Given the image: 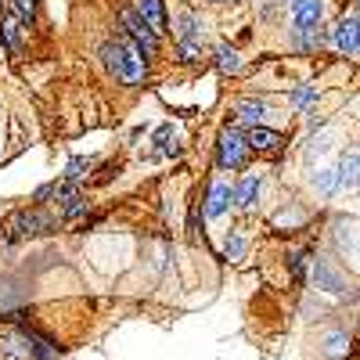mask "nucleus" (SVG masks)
<instances>
[{
	"instance_id": "f257e3e1",
	"label": "nucleus",
	"mask_w": 360,
	"mask_h": 360,
	"mask_svg": "<svg viewBox=\"0 0 360 360\" xmlns=\"http://www.w3.org/2000/svg\"><path fill=\"white\" fill-rule=\"evenodd\" d=\"M101 62L123 86H141L148 79V58H144V51L130 37H123V33H119L115 40L101 44Z\"/></svg>"
},
{
	"instance_id": "f03ea898",
	"label": "nucleus",
	"mask_w": 360,
	"mask_h": 360,
	"mask_svg": "<svg viewBox=\"0 0 360 360\" xmlns=\"http://www.w3.org/2000/svg\"><path fill=\"white\" fill-rule=\"evenodd\" d=\"M119 29H123V37H130L141 51H144V58L152 62V58H159V47H162V37L155 33L152 25H148L141 15H137V8H130V4H119Z\"/></svg>"
},
{
	"instance_id": "7ed1b4c3",
	"label": "nucleus",
	"mask_w": 360,
	"mask_h": 360,
	"mask_svg": "<svg viewBox=\"0 0 360 360\" xmlns=\"http://www.w3.org/2000/svg\"><path fill=\"white\" fill-rule=\"evenodd\" d=\"M249 152H252V148H249L245 134H238L234 127L220 130V141H217V162H220V169H245Z\"/></svg>"
},
{
	"instance_id": "20e7f679",
	"label": "nucleus",
	"mask_w": 360,
	"mask_h": 360,
	"mask_svg": "<svg viewBox=\"0 0 360 360\" xmlns=\"http://www.w3.org/2000/svg\"><path fill=\"white\" fill-rule=\"evenodd\" d=\"M54 227V220L44 213L40 205H33V209H25V213H15L8 224H4V242H11V238H25V234H47Z\"/></svg>"
},
{
	"instance_id": "39448f33",
	"label": "nucleus",
	"mask_w": 360,
	"mask_h": 360,
	"mask_svg": "<svg viewBox=\"0 0 360 360\" xmlns=\"http://www.w3.org/2000/svg\"><path fill=\"white\" fill-rule=\"evenodd\" d=\"M332 47L339 54H356L360 51V18L356 15H342L332 29Z\"/></svg>"
},
{
	"instance_id": "423d86ee",
	"label": "nucleus",
	"mask_w": 360,
	"mask_h": 360,
	"mask_svg": "<svg viewBox=\"0 0 360 360\" xmlns=\"http://www.w3.org/2000/svg\"><path fill=\"white\" fill-rule=\"evenodd\" d=\"M324 15V0H292V22L295 33H314Z\"/></svg>"
},
{
	"instance_id": "0eeeda50",
	"label": "nucleus",
	"mask_w": 360,
	"mask_h": 360,
	"mask_svg": "<svg viewBox=\"0 0 360 360\" xmlns=\"http://www.w3.org/2000/svg\"><path fill=\"white\" fill-rule=\"evenodd\" d=\"M245 141H249L252 152H259V155H278L281 144H285V137L278 130H270V127H249Z\"/></svg>"
},
{
	"instance_id": "6e6552de",
	"label": "nucleus",
	"mask_w": 360,
	"mask_h": 360,
	"mask_svg": "<svg viewBox=\"0 0 360 360\" xmlns=\"http://www.w3.org/2000/svg\"><path fill=\"white\" fill-rule=\"evenodd\" d=\"M25 33H29L25 22H22V18H15L11 11H8L4 18H0V37H4V47H8L11 54H22V51H25Z\"/></svg>"
},
{
	"instance_id": "1a4fd4ad",
	"label": "nucleus",
	"mask_w": 360,
	"mask_h": 360,
	"mask_svg": "<svg viewBox=\"0 0 360 360\" xmlns=\"http://www.w3.org/2000/svg\"><path fill=\"white\" fill-rule=\"evenodd\" d=\"M134 8H137V15H141L148 25H152L159 37L169 33V15H166V4H162V0H137Z\"/></svg>"
},
{
	"instance_id": "9d476101",
	"label": "nucleus",
	"mask_w": 360,
	"mask_h": 360,
	"mask_svg": "<svg viewBox=\"0 0 360 360\" xmlns=\"http://www.w3.org/2000/svg\"><path fill=\"white\" fill-rule=\"evenodd\" d=\"M231 202H234V188L224 184V180H217V184L209 188V195H205V217H209V220L224 217L227 209H231Z\"/></svg>"
},
{
	"instance_id": "9b49d317",
	"label": "nucleus",
	"mask_w": 360,
	"mask_h": 360,
	"mask_svg": "<svg viewBox=\"0 0 360 360\" xmlns=\"http://www.w3.org/2000/svg\"><path fill=\"white\" fill-rule=\"evenodd\" d=\"M234 115H238V123H245V127H263V119L270 115V108L259 98H238L234 101Z\"/></svg>"
},
{
	"instance_id": "f8f14e48",
	"label": "nucleus",
	"mask_w": 360,
	"mask_h": 360,
	"mask_svg": "<svg viewBox=\"0 0 360 360\" xmlns=\"http://www.w3.org/2000/svg\"><path fill=\"white\" fill-rule=\"evenodd\" d=\"M176 40L180 44H202L205 40V25L195 11H180L176 15Z\"/></svg>"
},
{
	"instance_id": "ddd939ff",
	"label": "nucleus",
	"mask_w": 360,
	"mask_h": 360,
	"mask_svg": "<svg viewBox=\"0 0 360 360\" xmlns=\"http://www.w3.org/2000/svg\"><path fill=\"white\" fill-rule=\"evenodd\" d=\"M259 188H263V180H259L256 173H249L242 184L234 188V205H238V209H252L256 198H259Z\"/></svg>"
},
{
	"instance_id": "4468645a",
	"label": "nucleus",
	"mask_w": 360,
	"mask_h": 360,
	"mask_svg": "<svg viewBox=\"0 0 360 360\" xmlns=\"http://www.w3.org/2000/svg\"><path fill=\"white\" fill-rule=\"evenodd\" d=\"M335 169H339V184L342 188H356L360 184V152H346Z\"/></svg>"
},
{
	"instance_id": "2eb2a0df",
	"label": "nucleus",
	"mask_w": 360,
	"mask_h": 360,
	"mask_svg": "<svg viewBox=\"0 0 360 360\" xmlns=\"http://www.w3.org/2000/svg\"><path fill=\"white\" fill-rule=\"evenodd\" d=\"M213 58H217V69H220L224 76H234L238 69H242V54H238L231 44H220V47L213 51Z\"/></svg>"
},
{
	"instance_id": "dca6fc26",
	"label": "nucleus",
	"mask_w": 360,
	"mask_h": 360,
	"mask_svg": "<svg viewBox=\"0 0 360 360\" xmlns=\"http://www.w3.org/2000/svg\"><path fill=\"white\" fill-rule=\"evenodd\" d=\"M4 4H8V11H11L15 18H22L25 25L40 15V0H4Z\"/></svg>"
},
{
	"instance_id": "f3484780",
	"label": "nucleus",
	"mask_w": 360,
	"mask_h": 360,
	"mask_svg": "<svg viewBox=\"0 0 360 360\" xmlns=\"http://www.w3.org/2000/svg\"><path fill=\"white\" fill-rule=\"evenodd\" d=\"M90 169H94V159H83V155H76V159H69V166H65V173H62V180H69V184H76V180H83Z\"/></svg>"
},
{
	"instance_id": "a211bd4d",
	"label": "nucleus",
	"mask_w": 360,
	"mask_h": 360,
	"mask_svg": "<svg viewBox=\"0 0 360 360\" xmlns=\"http://www.w3.org/2000/svg\"><path fill=\"white\" fill-rule=\"evenodd\" d=\"M314 188H317L321 195H332L335 188H342V184H339V169H321V173L314 176Z\"/></svg>"
},
{
	"instance_id": "6ab92c4d",
	"label": "nucleus",
	"mask_w": 360,
	"mask_h": 360,
	"mask_svg": "<svg viewBox=\"0 0 360 360\" xmlns=\"http://www.w3.org/2000/svg\"><path fill=\"white\" fill-rule=\"evenodd\" d=\"M176 54H180V62H184V65H198L202 62V44H180Z\"/></svg>"
},
{
	"instance_id": "aec40b11",
	"label": "nucleus",
	"mask_w": 360,
	"mask_h": 360,
	"mask_svg": "<svg viewBox=\"0 0 360 360\" xmlns=\"http://www.w3.org/2000/svg\"><path fill=\"white\" fill-rule=\"evenodd\" d=\"M314 98H317V86H299L292 94V108H307Z\"/></svg>"
},
{
	"instance_id": "412c9836",
	"label": "nucleus",
	"mask_w": 360,
	"mask_h": 360,
	"mask_svg": "<svg viewBox=\"0 0 360 360\" xmlns=\"http://www.w3.org/2000/svg\"><path fill=\"white\" fill-rule=\"evenodd\" d=\"M224 249H227V259H242V256H245V242H242V234H231Z\"/></svg>"
},
{
	"instance_id": "4be33fe9",
	"label": "nucleus",
	"mask_w": 360,
	"mask_h": 360,
	"mask_svg": "<svg viewBox=\"0 0 360 360\" xmlns=\"http://www.w3.org/2000/svg\"><path fill=\"white\" fill-rule=\"evenodd\" d=\"M213 4H227V0H213Z\"/></svg>"
},
{
	"instance_id": "5701e85b",
	"label": "nucleus",
	"mask_w": 360,
	"mask_h": 360,
	"mask_svg": "<svg viewBox=\"0 0 360 360\" xmlns=\"http://www.w3.org/2000/svg\"><path fill=\"white\" fill-rule=\"evenodd\" d=\"M0 47H4V37H0Z\"/></svg>"
},
{
	"instance_id": "b1692460",
	"label": "nucleus",
	"mask_w": 360,
	"mask_h": 360,
	"mask_svg": "<svg viewBox=\"0 0 360 360\" xmlns=\"http://www.w3.org/2000/svg\"><path fill=\"white\" fill-rule=\"evenodd\" d=\"M356 4H360V0H356Z\"/></svg>"
}]
</instances>
